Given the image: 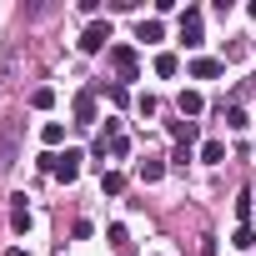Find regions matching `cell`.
<instances>
[{
  "label": "cell",
  "instance_id": "1",
  "mask_svg": "<svg viewBox=\"0 0 256 256\" xmlns=\"http://www.w3.org/2000/svg\"><path fill=\"white\" fill-rule=\"evenodd\" d=\"M106 40H110V20H90V26L80 30V50H86V56H100Z\"/></svg>",
  "mask_w": 256,
  "mask_h": 256
},
{
  "label": "cell",
  "instance_id": "2",
  "mask_svg": "<svg viewBox=\"0 0 256 256\" xmlns=\"http://www.w3.org/2000/svg\"><path fill=\"white\" fill-rule=\"evenodd\" d=\"M201 40H206V30H201V10L191 6V10L181 16V46H186V50H196Z\"/></svg>",
  "mask_w": 256,
  "mask_h": 256
},
{
  "label": "cell",
  "instance_id": "3",
  "mask_svg": "<svg viewBox=\"0 0 256 256\" xmlns=\"http://www.w3.org/2000/svg\"><path fill=\"white\" fill-rule=\"evenodd\" d=\"M110 66L120 80H136V50L131 46H110Z\"/></svg>",
  "mask_w": 256,
  "mask_h": 256
},
{
  "label": "cell",
  "instance_id": "4",
  "mask_svg": "<svg viewBox=\"0 0 256 256\" xmlns=\"http://www.w3.org/2000/svg\"><path fill=\"white\" fill-rule=\"evenodd\" d=\"M80 161H86V156H80V151H66V156H56V171H50V176H56V181H66V186H70V181H76V176H80Z\"/></svg>",
  "mask_w": 256,
  "mask_h": 256
},
{
  "label": "cell",
  "instance_id": "5",
  "mask_svg": "<svg viewBox=\"0 0 256 256\" xmlns=\"http://www.w3.org/2000/svg\"><path fill=\"white\" fill-rule=\"evenodd\" d=\"M76 126H96V90L76 96Z\"/></svg>",
  "mask_w": 256,
  "mask_h": 256
},
{
  "label": "cell",
  "instance_id": "6",
  "mask_svg": "<svg viewBox=\"0 0 256 256\" xmlns=\"http://www.w3.org/2000/svg\"><path fill=\"white\" fill-rule=\"evenodd\" d=\"M221 70H226V66H221V60H211V56H196V60H191V76H196V80H216Z\"/></svg>",
  "mask_w": 256,
  "mask_h": 256
},
{
  "label": "cell",
  "instance_id": "7",
  "mask_svg": "<svg viewBox=\"0 0 256 256\" xmlns=\"http://www.w3.org/2000/svg\"><path fill=\"white\" fill-rule=\"evenodd\" d=\"M10 226H16V231H30V206H26V196H16V206H10Z\"/></svg>",
  "mask_w": 256,
  "mask_h": 256
},
{
  "label": "cell",
  "instance_id": "8",
  "mask_svg": "<svg viewBox=\"0 0 256 256\" xmlns=\"http://www.w3.org/2000/svg\"><path fill=\"white\" fill-rule=\"evenodd\" d=\"M136 36H141L146 46H156V40H166V26H161V20H141V30H136Z\"/></svg>",
  "mask_w": 256,
  "mask_h": 256
},
{
  "label": "cell",
  "instance_id": "9",
  "mask_svg": "<svg viewBox=\"0 0 256 256\" xmlns=\"http://www.w3.org/2000/svg\"><path fill=\"white\" fill-rule=\"evenodd\" d=\"M201 110H206L201 90H186V96H181V120H186V116H201Z\"/></svg>",
  "mask_w": 256,
  "mask_h": 256
},
{
  "label": "cell",
  "instance_id": "10",
  "mask_svg": "<svg viewBox=\"0 0 256 256\" xmlns=\"http://www.w3.org/2000/svg\"><path fill=\"white\" fill-rule=\"evenodd\" d=\"M201 161H206V166H221V161H226V141H206V146H201Z\"/></svg>",
  "mask_w": 256,
  "mask_h": 256
},
{
  "label": "cell",
  "instance_id": "11",
  "mask_svg": "<svg viewBox=\"0 0 256 256\" xmlns=\"http://www.w3.org/2000/svg\"><path fill=\"white\" fill-rule=\"evenodd\" d=\"M161 176H166V161H151V156H146V161H141V181H146V186H156Z\"/></svg>",
  "mask_w": 256,
  "mask_h": 256
},
{
  "label": "cell",
  "instance_id": "12",
  "mask_svg": "<svg viewBox=\"0 0 256 256\" xmlns=\"http://www.w3.org/2000/svg\"><path fill=\"white\" fill-rule=\"evenodd\" d=\"M100 191H106V196H120V191H126V176H120V171H100Z\"/></svg>",
  "mask_w": 256,
  "mask_h": 256
},
{
  "label": "cell",
  "instance_id": "13",
  "mask_svg": "<svg viewBox=\"0 0 256 256\" xmlns=\"http://www.w3.org/2000/svg\"><path fill=\"white\" fill-rule=\"evenodd\" d=\"M40 141H46V146H60V141H66V126H60V120H46V126H40Z\"/></svg>",
  "mask_w": 256,
  "mask_h": 256
},
{
  "label": "cell",
  "instance_id": "14",
  "mask_svg": "<svg viewBox=\"0 0 256 256\" xmlns=\"http://www.w3.org/2000/svg\"><path fill=\"white\" fill-rule=\"evenodd\" d=\"M171 136H176L181 146H191V141H196V120H171Z\"/></svg>",
  "mask_w": 256,
  "mask_h": 256
},
{
  "label": "cell",
  "instance_id": "15",
  "mask_svg": "<svg viewBox=\"0 0 256 256\" xmlns=\"http://www.w3.org/2000/svg\"><path fill=\"white\" fill-rule=\"evenodd\" d=\"M176 70H181V60H176L171 50H161V56H156V76H176Z\"/></svg>",
  "mask_w": 256,
  "mask_h": 256
},
{
  "label": "cell",
  "instance_id": "16",
  "mask_svg": "<svg viewBox=\"0 0 256 256\" xmlns=\"http://www.w3.org/2000/svg\"><path fill=\"white\" fill-rule=\"evenodd\" d=\"M30 106H36V110H50V106H56V90H50V86L30 90Z\"/></svg>",
  "mask_w": 256,
  "mask_h": 256
},
{
  "label": "cell",
  "instance_id": "17",
  "mask_svg": "<svg viewBox=\"0 0 256 256\" xmlns=\"http://www.w3.org/2000/svg\"><path fill=\"white\" fill-rule=\"evenodd\" d=\"M226 126H231V131H246V126H251V116H246L241 106H231V110H226Z\"/></svg>",
  "mask_w": 256,
  "mask_h": 256
},
{
  "label": "cell",
  "instance_id": "18",
  "mask_svg": "<svg viewBox=\"0 0 256 256\" xmlns=\"http://www.w3.org/2000/svg\"><path fill=\"white\" fill-rule=\"evenodd\" d=\"M231 246H241V251H251V246H256V236H251V226H241V231L231 236Z\"/></svg>",
  "mask_w": 256,
  "mask_h": 256
},
{
  "label": "cell",
  "instance_id": "19",
  "mask_svg": "<svg viewBox=\"0 0 256 256\" xmlns=\"http://www.w3.org/2000/svg\"><path fill=\"white\" fill-rule=\"evenodd\" d=\"M6 256H30V251H20V246H10V251H6Z\"/></svg>",
  "mask_w": 256,
  "mask_h": 256
},
{
  "label": "cell",
  "instance_id": "20",
  "mask_svg": "<svg viewBox=\"0 0 256 256\" xmlns=\"http://www.w3.org/2000/svg\"><path fill=\"white\" fill-rule=\"evenodd\" d=\"M246 10H251V20H256V0H251V6H246Z\"/></svg>",
  "mask_w": 256,
  "mask_h": 256
}]
</instances>
